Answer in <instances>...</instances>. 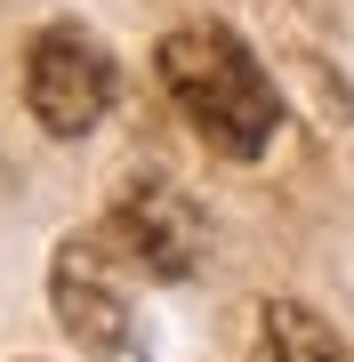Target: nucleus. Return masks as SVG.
Instances as JSON below:
<instances>
[{"label": "nucleus", "mask_w": 354, "mask_h": 362, "mask_svg": "<svg viewBox=\"0 0 354 362\" xmlns=\"http://www.w3.org/2000/svg\"><path fill=\"white\" fill-rule=\"evenodd\" d=\"M49 298H57V322H65L97 362H137L129 306H121V290H113V274H105V233H73V242H57Z\"/></svg>", "instance_id": "20e7f679"}, {"label": "nucleus", "mask_w": 354, "mask_h": 362, "mask_svg": "<svg viewBox=\"0 0 354 362\" xmlns=\"http://www.w3.org/2000/svg\"><path fill=\"white\" fill-rule=\"evenodd\" d=\"M161 89H170V105L225 161H249V153L274 145V121H282L274 81H266V65L242 49V33L210 25V16H201V25H177L161 40Z\"/></svg>", "instance_id": "f257e3e1"}, {"label": "nucleus", "mask_w": 354, "mask_h": 362, "mask_svg": "<svg viewBox=\"0 0 354 362\" xmlns=\"http://www.w3.org/2000/svg\"><path fill=\"white\" fill-rule=\"evenodd\" d=\"M201 242H210V226H201V209L177 194V185L145 177L129 194L113 202V226H105V250H121L129 266H145L153 282H185V274L201 266Z\"/></svg>", "instance_id": "7ed1b4c3"}, {"label": "nucleus", "mask_w": 354, "mask_h": 362, "mask_svg": "<svg viewBox=\"0 0 354 362\" xmlns=\"http://www.w3.org/2000/svg\"><path fill=\"white\" fill-rule=\"evenodd\" d=\"M258 362H346V338L306 306H266L258 314Z\"/></svg>", "instance_id": "39448f33"}, {"label": "nucleus", "mask_w": 354, "mask_h": 362, "mask_svg": "<svg viewBox=\"0 0 354 362\" xmlns=\"http://www.w3.org/2000/svg\"><path fill=\"white\" fill-rule=\"evenodd\" d=\"M113 89H121V73H113V57H105L97 33H81V25L33 33L25 97H33V121H40L49 137H89L97 121L113 113Z\"/></svg>", "instance_id": "f03ea898"}]
</instances>
